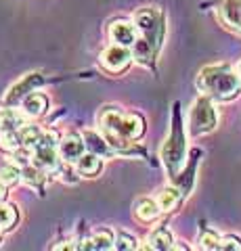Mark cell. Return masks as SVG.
Returning a JSON list of instances; mask_svg holds the SVG:
<instances>
[{
	"label": "cell",
	"instance_id": "obj_1",
	"mask_svg": "<svg viewBox=\"0 0 241 251\" xmlns=\"http://www.w3.org/2000/svg\"><path fill=\"white\" fill-rule=\"evenodd\" d=\"M197 88L212 100H233L241 92V77L231 65H208L197 75Z\"/></svg>",
	"mask_w": 241,
	"mask_h": 251
},
{
	"label": "cell",
	"instance_id": "obj_2",
	"mask_svg": "<svg viewBox=\"0 0 241 251\" xmlns=\"http://www.w3.org/2000/svg\"><path fill=\"white\" fill-rule=\"evenodd\" d=\"M99 126L105 132H115L128 140H138L145 134V120L138 113H122L118 107H103Z\"/></svg>",
	"mask_w": 241,
	"mask_h": 251
},
{
	"label": "cell",
	"instance_id": "obj_3",
	"mask_svg": "<svg viewBox=\"0 0 241 251\" xmlns=\"http://www.w3.org/2000/svg\"><path fill=\"white\" fill-rule=\"evenodd\" d=\"M32 163L44 170L46 174L59 172L61 155H59V138L55 132H42L40 140L32 149Z\"/></svg>",
	"mask_w": 241,
	"mask_h": 251
},
{
	"label": "cell",
	"instance_id": "obj_4",
	"mask_svg": "<svg viewBox=\"0 0 241 251\" xmlns=\"http://www.w3.org/2000/svg\"><path fill=\"white\" fill-rule=\"evenodd\" d=\"M134 25L138 29V34L147 38L155 49H160L161 40H164V15L158 6H143L134 13Z\"/></svg>",
	"mask_w": 241,
	"mask_h": 251
},
{
	"label": "cell",
	"instance_id": "obj_5",
	"mask_svg": "<svg viewBox=\"0 0 241 251\" xmlns=\"http://www.w3.org/2000/svg\"><path fill=\"white\" fill-rule=\"evenodd\" d=\"M185 153H187V145H185V134H183V124L178 120V113H176L172 134L168 136L164 147H161V161H164L170 176H176V172L181 170L183 161H185Z\"/></svg>",
	"mask_w": 241,
	"mask_h": 251
},
{
	"label": "cell",
	"instance_id": "obj_6",
	"mask_svg": "<svg viewBox=\"0 0 241 251\" xmlns=\"http://www.w3.org/2000/svg\"><path fill=\"white\" fill-rule=\"evenodd\" d=\"M218 124V113L210 97H201L191 105L189 111V130L193 136H204L208 132H212Z\"/></svg>",
	"mask_w": 241,
	"mask_h": 251
},
{
	"label": "cell",
	"instance_id": "obj_7",
	"mask_svg": "<svg viewBox=\"0 0 241 251\" xmlns=\"http://www.w3.org/2000/svg\"><path fill=\"white\" fill-rule=\"evenodd\" d=\"M132 61H134V57H132V50L126 49V46H120V44H109L107 49L101 52V67L105 69L107 74H124L126 69L132 65Z\"/></svg>",
	"mask_w": 241,
	"mask_h": 251
},
{
	"label": "cell",
	"instance_id": "obj_8",
	"mask_svg": "<svg viewBox=\"0 0 241 251\" xmlns=\"http://www.w3.org/2000/svg\"><path fill=\"white\" fill-rule=\"evenodd\" d=\"M109 40L113 44H120V46H126V49H132L134 42L138 40V29L134 25V21H128V19H115L109 23Z\"/></svg>",
	"mask_w": 241,
	"mask_h": 251
},
{
	"label": "cell",
	"instance_id": "obj_9",
	"mask_svg": "<svg viewBox=\"0 0 241 251\" xmlns=\"http://www.w3.org/2000/svg\"><path fill=\"white\" fill-rule=\"evenodd\" d=\"M40 84H44V77L40 74H27V75H23L21 80L17 84H13L11 88H9V92L4 94V103L15 105L17 100H23L29 92H34V88H38Z\"/></svg>",
	"mask_w": 241,
	"mask_h": 251
},
{
	"label": "cell",
	"instance_id": "obj_10",
	"mask_svg": "<svg viewBox=\"0 0 241 251\" xmlns=\"http://www.w3.org/2000/svg\"><path fill=\"white\" fill-rule=\"evenodd\" d=\"M86 151L88 149L82 134H67L59 140V155H61V161L65 163H76Z\"/></svg>",
	"mask_w": 241,
	"mask_h": 251
},
{
	"label": "cell",
	"instance_id": "obj_11",
	"mask_svg": "<svg viewBox=\"0 0 241 251\" xmlns=\"http://www.w3.org/2000/svg\"><path fill=\"white\" fill-rule=\"evenodd\" d=\"M218 17L227 27L241 34V0H222L218 6Z\"/></svg>",
	"mask_w": 241,
	"mask_h": 251
},
{
	"label": "cell",
	"instance_id": "obj_12",
	"mask_svg": "<svg viewBox=\"0 0 241 251\" xmlns=\"http://www.w3.org/2000/svg\"><path fill=\"white\" fill-rule=\"evenodd\" d=\"M82 136H84V143H86V149L92 153H97L101 157H111L115 155L118 151L109 145V140L105 138V134H99V132L95 130H84L82 132Z\"/></svg>",
	"mask_w": 241,
	"mask_h": 251
},
{
	"label": "cell",
	"instance_id": "obj_13",
	"mask_svg": "<svg viewBox=\"0 0 241 251\" xmlns=\"http://www.w3.org/2000/svg\"><path fill=\"white\" fill-rule=\"evenodd\" d=\"M76 170H78V174H82L86 178H95L101 174V170H103V157L92 153V151H86L76 161Z\"/></svg>",
	"mask_w": 241,
	"mask_h": 251
},
{
	"label": "cell",
	"instance_id": "obj_14",
	"mask_svg": "<svg viewBox=\"0 0 241 251\" xmlns=\"http://www.w3.org/2000/svg\"><path fill=\"white\" fill-rule=\"evenodd\" d=\"M21 107L27 117H42L49 111V99H46L42 92H29L27 97L21 100Z\"/></svg>",
	"mask_w": 241,
	"mask_h": 251
},
{
	"label": "cell",
	"instance_id": "obj_15",
	"mask_svg": "<svg viewBox=\"0 0 241 251\" xmlns=\"http://www.w3.org/2000/svg\"><path fill=\"white\" fill-rule=\"evenodd\" d=\"M155 201H158L161 214H168V211H174L178 207V203L183 201V191L181 188H176V186H166V188H161V191L158 193Z\"/></svg>",
	"mask_w": 241,
	"mask_h": 251
},
{
	"label": "cell",
	"instance_id": "obj_16",
	"mask_svg": "<svg viewBox=\"0 0 241 251\" xmlns=\"http://www.w3.org/2000/svg\"><path fill=\"white\" fill-rule=\"evenodd\" d=\"M132 57H134V61L136 63H141V65H151L153 63V59H155V52H158V49L147 40V38H143V36H138V40L134 42V46H132Z\"/></svg>",
	"mask_w": 241,
	"mask_h": 251
},
{
	"label": "cell",
	"instance_id": "obj_17",
	"mask_svg": "<svg viewBox=\"0 0 241 251\" xmlns=\"http://www.w3.org/2000/svg\"><path fill=\"white\" fill-rule=\"evenodd\" d=\"M160 214H161V209H160L155 199H141L134 207V218L143 224H149V222H153V220H158Z\"/></svg>",
	"mask_w": 241,
	"mask_h": 251
},
{
	"label": "cell",
	"instance_id": "obj_18",
	"mask_svg": "<svg viewBox=\"0 0 241 251\" xmlns=\"http://www.w3.org/2000/svg\"><path fill=\"white\" fill-rule=\"evenodd\" d=\"M174 245V239H172V232L168 228H155L149 237H147V249H153V251H168L172 249Z\"/></svg>",
	"mask_w": 241,
	"mask_h": 251
},
{
	"label": "cell",
	"instance_id": "obj_19",
	"mask_svg": "<svg viewBox=\"0 0 241 251\" xmlns=\"http://www.w3.org/2000/svg\"><path fill=\"white\" fill-rule=\"evenodd\" d=\"M27 124V115L19 113L17 109H2L0 111V132L6 130H19L21 126Z\"/></svg>",
	"mask_w": 241,
	"mask_h": 251
},
{
	"label": "cell",
	"instance_id": "obj_20",
	"mask_svg": "<svg viewBox=\"0 0 241 251\" xmlns=\"http://www.w3.org/2000/svg\"><path fill=\"white\" fill-rule=\"evenodd\" d=\"M90 239H92V245H95V251L115 249V234L109 228H99Z\"/></svg>",
	"mask_w": 241,
	"mask_h": 251
},
{
	"label": "cell",
	"instance_id": "obj_21",
	"mask_svg": "<svg viewBox=\"0 0 241 251\" xmlns=\"http://www.w3.org/2000/svg\"><path fill=\"white\" fill-rule=\"evenodd\" d=\"M17 207L9 205V203H0V232L11 230L17 224Z\"/></svg>",
	"mask_w": 241,
	"mask_h": 251
},
{
	"label": "cell",
	"instance_id": "obj_22",
	"mask_svg": "<svg viewBox=\"0 0 241 251\" xmlns=\"http://www.w3.org/2000/svg\"><path fill=\"white\" fill-rule=\"evenodd\" d=\"M42 136V130L38 126H32V124H26L19 128V138H21V147H27V149H34L36 143L40 140Z\"/></svg>",
	"mask_w": 241,
	"mask_h": 251
},
{
	"label": "cell",
	"instance_id": "obj_23",
	"mask_svg": "<svg viewBox=\"0 0 241 251\" xmlns=\"http://www.w3.org/2000/svg\"><path fill=\"white\" fill-rule=\"evenodd\" d=\"M44 178H46V172L40 170L38 166H34V163H29V166L26 168H21V180H26V182L29 186H36V188H40L42 182H44Z\"/></svg>",
	"mask_w": 241,
	"mask_h": 251
},
{
	"label": "cell",
	"instance_id": "obj_24",
	"mask_svg": "<svg viewBox=\"0 0 241 251\" xmlns=\"http://www.w3.org/2000/svg\"><path fill=\"white\" fill-rule=\"evenodd\" d=\"M19 180H21V168L19 166H15L13 161L0 166V182L4 186H13V184H17Z\"/></svg>",
	"mask_w": 241,
	"mask_h": 251
},
{
	"label": "cell",
	"instance_id": "obj_25",
	"mask_svg": "<svg viewBox=\"0 0 241 251\" xmlns=\"http://www.w3.org/2000/svg\"><path fill=\"white\" fill-rule=\"evenodd\" d=\"M21 147V138H19V130H6L0 132V149L6 153H13Z\"/></svg>",
	"mask_w": 241,
	"mask_h": 251
},
{
	"label": "cell",
	"instance_id": "obj_26",
	"mask_svg": "<svg viewBox=\"0 0 241 251\" xmlns=\"http://www.w3.org/2000/svg\"><path fill=\"white\" fill-rule=\"evenodd\" d=\"M115 249L134 251V249H138V241H136V237H132L130 232H118L115 234Z\"/></svg>",
	"mask_w": 241,
	"mask_h": 251
},
{
	"label": "cell",
	"instance_id": "obj_27",
	"mask_svg": "<svg viewBox=\"0 0 241 251\" xmlns=\"http://www.w3.org/2000/svg\"><path fill=\"white\" fill-rule=\"evenodd\" d=\"M199 247L201 249H208V251H214V249H220V237L212 230H206L201 232L199 237Z\"/></svg>",
	"mask_w": 241,
	"mask_h": 251
},
{
	"label": "cell",
	"instance_id": "obj_28",
	"mask_svg": "<svg viewBox=\"0 0 241 251\" xmlns=\"http://www.w3.org/2000/svg\"><path fill=\"white\" fill-rule=\"evenodd\" d=\"M220 249L222 251H241V239L235 237V234L220 237Z\"/></svg>",
	"mask_w": 241,
	"mask_h": 251
},
{
	"label": "cell",
	"instance_id": "obj_29",
	"mask_svg": "<svg viewBox=\"0 0 241 251\" xmlns=\"http://www.w3.org/2000/svg\"><path fill=\"white\" fill-rule=\"evenodd\" d=\"M6 195H9V193H6V186L0 182V203H4V201H6Z\"/></svg>",
	"mask_w": 241,
	"mask_h": 251
},
{
	"label": "cell",
	"instance_id": "obj_30",
	"mask_svg": "<svg viewBox=\"0 0 241 251\" xmlns=\"http://www.w3.org/2000/svg\"><path fill=\"white\" fill-rule=\"evenodd\" d=\"M237 74H239V77H241V63H239V67H237Z\"/></svg>",
	"mask_w": 241,
	"mask_h": 251
}]
</instances>
